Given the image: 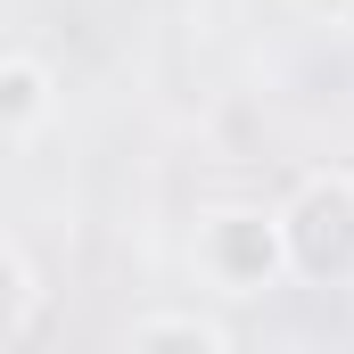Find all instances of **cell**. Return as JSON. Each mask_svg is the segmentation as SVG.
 I'll list each match as a JSON object with an SVG mask.
<instances>
[{"instance_id":"cell-4","label":"cell","mask_w":354,"mask_h":354,"mask_svg":"<svg viewBox=\"0 0 354 354\" xmlns=\"http://www.w3.org/2000/svg\"><path fill=\"white\" fill-rule=\"evenodd\" d=\"M124 354H231V338L214 322H198V313H140Z\"/></svg>"},{"instance_id":"cell-2","label":"cell","mask_w":354,"mask_h":354,"mask_svg":"<svg viewBox=\"0 0 354 354\" xmlns=\"http://www.w3.org/2000/svg\"><path fill=\"white\" fill-rule=\"evenodd\" d=\"M189 256H198V280L223 288V297H264V288L288 280L280 214H272V206H206Z\"/></svg>"},{"instance_id":"cell-5","label":"cell","mask_w":354,"mask_h":354,"mask_svg":"<svg viewBox=\"0 0 354 354\" xmlns=\"http://www.w3.org/2000/svg\"><path fill=\"white\" fill-rule=\"evenodd\" d=\"M33 305H41V280H33V264H25V248H17V239H0V346H8V338H25Z\"/></svg>"},{"instance_id":"cell-3","label":"cell","mask_w":354,"mask_h":354,"mask_svg":"<svg viewBox=\"0 0 354 354\" xmlns=\"http://www.w3.org/2000/svg\"><path fill=\"white\" fill-rule=\"evenodd\" d=\"M58 115V75L33 50H0V140H33Z\"/></svg>"},{"instance_id":"cell-1","label":"cell","mask_w":354,"mask_h":354,"mask_svg":"<svg viewBox=\"0 0 354 354\" xmlns=\"http://www.w3.org/2000/svg\"><path fill=\"white\" fill-rule=\"evenodd\" d=\"M280 256L305 288H354V174H305L280 206Z\"/></svg>"}]
</instances>
